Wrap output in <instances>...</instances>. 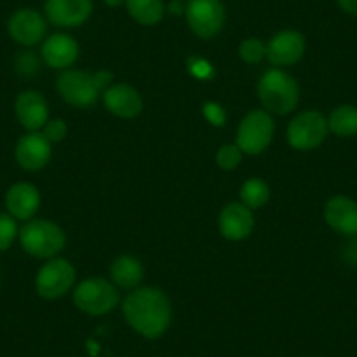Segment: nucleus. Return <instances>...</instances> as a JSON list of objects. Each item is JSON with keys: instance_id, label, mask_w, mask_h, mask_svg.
I'll return each mask as SVG.
<instances>
[{"instance_id": "obj_31", "label": "nucleus", "mask_w": 357, "mask_h": 357, "mask_svg": "<svg viewBox=\"0 0 357 357\" xmlns=\"http://www.w3.org/2000/svg\"><path fill=\"white\" fill-rule=\"evenodd\" d=\"M338 6L347 15L357 16V0H338Z\"/></svg>"}, {"instance_id": "obj_33", "label": "nucleus", "mask_w": 357, "mask_h": 357, "mask_svg": "<svg viewBox=\"0 0 357 357\" xmlns=\"http://www.w3.org/2000/svg\"><path fill=\"white\" fill-rule=\"evenodd\" d=\"M347 252L350 254V257H352L354 261H357V240L354 243H350L349 250H347Z\"/></svg>"}, {"instance_id": "obj_23", "label": "nucleus", "mask_w": 357, "mask_h": 357, "mask_svg": "<svg viewBox=\"0 0 357 357\" xmlns=\"http://www.w3.org/2000/svg\"><path fill=\"white\" fill-rule=\"evenodd\" d=\"M268 200H270V186L264 183L263 178H247L242 188H240V204L249 207L250 211L264 207Z\"/></svg>"}, {"instance_id": "obj_13", "label": "nucleus", "mask_w": 357, "mask_h": 357, "mask_svg": "<svg viewBox=\"0 0 357 357\" xmlns=\"http://www.w3.org/2000/svg\"><path fill=\"white\" fill-rule=\"evenodd\" d=\"M15 112L20 125L29 132H39L50 121V107L46 98L36 89H25L16 97Z\"/></svg>"}, {"instance_id": "obj_20", "label": "nucleus", "mask_w": 357, "mask_h": 357, "mask_svg": "<svg viewBox=\"0 0 357 357\" xmlns=\"http://www.w3.org/2000/svg\"><path fill=\"white\" fill-rule=\"evenodd\" d=\"M109 275H111V282L118 289L133 291L142 282L144 266L137 257L123 254L112 261L111 268H109Z\"/></svg>"}, {"instance_id": "obj_32", "label": "nucleus", "mask_w": 357, "mask_h": 357, "mask_svg": "<svg viewBox=\"0 0 357 357\" xmlns=\"http://www.w3.org/2000/svg\"><path fill=\"white\" fill-rule=\"evenodd\" d=\"M168 11L172 13V15H186V8H184L183 6V2H181V0H172L170 4H168Z\"/></svg>"}, {"instance_id": "obj_16", "label": "nucleus", "mask_w": 357, "mask_h": 357, "mask_svg": "<svg viewBox=\"0 0 357 357\" xmlns=\"http://www.w3.org/2000/svg\"><path fill=\"white\" fill-rule=\"evenodd\" d=\"M324 219L329 228L340 235H357V202L345 195L329 198L324 207Z\"/></svg>"}, {"instance_id": "obj_22", "label": "nucleus", "mask_w": 357, "mask_h": 357, "mask_svg": "<svg viewBox=\"0 0 357 357\" xmlns=\"http://www.w3.org/2000/svg\"><path fill=\"white\" fill-rule=\"evenodd\" d=\"M328 128L329 132L335 133L336 137H347L357 135V107L356 105H338L331 111L328 116Z\"/></svg>"}, {"instance_id": "obj_25", "label": "nucleus", "mask_w": 357, "mask_h": 357, "mask_svg": "<svg viewBox=\"0 0 357 357\" xmlns=\"http://www.w3.org/2000/svg\"><path fill=\"white\" fill-rule=\"evenodd\" d=\"M238 54L245 63H259L266 56V44L256 37H250L240 44Z\"/></svg>"}, {"instance_id": "obj_14", "label": "nucleus", "mask_w": 357, "mask_h": 357, "mask_svg": "<svg viewBox=\"0 0 357 357\" xmlns=\"http://www.w3.org/2000/svg\"><path fill=\"white\" fill-rule=\"evenodd\" d=\"M46 20L33 9H20L9 18L8 32L22 46H36L46 37Z\"/></svg>"}, {"instance_id": "obj_26", "label": "nucleus", "mask_w": 357, "mask_h": 357, "mask_svg": "<svg viewBox=\"0 0 357 357\" xmlns=\"http://www.w3.org/2000/svg\"><path fill=\"white\" fill-rule=\"evenodd\" d=\"M18 231L20 228L16 225V219L0 212V252H4L13 245V242L18 238Z\"/></svg>"}, {"instance_id": "obj_6", "label": "nucleus", "mask_w": 357, "mask_h": 357, "mask_svg": "<svg viewBox=\"0 0 357 357\" xmlns=\"http://www.w3.org/2000/svg\"><path fill=\"white\" fill-rule=\"evenodd\" d=\"M328 118L319 111H303L291 119L287 126V142L296 151H312L321 146L328 137Z\"/></svg>"}, {"instance_id": "obj_28", "label": "nucleus", "mask_w": 357, "mask_h": 357, "mask_svg": "<svg viewBox=\"0 0 357 357\" xmlns=\"http://www.w3.org/2000/svg\"><path fill=\"white\" fill-rule=\"evenodd\" d=\"M16 70L22 75H33L39 70V58L32 51L18 54V58H16Z\"/></svg>"}, {"instance_id": "obj_15", "label": "nucleus", "mask_w": 357, "mask_h": 357, "mask_svg": "<svg viewBox=\"0 0 357 357\" xmlns=\"http://www.w3.org/2000/svg\"><path fill=\"white\" fill-rule=\"evenodd\" d=\"M102 100H104L105 109L111 114L123 119L137 118L144 109V102L139 91L133 86L125 84V82L109 86L102 93Z\"/></svg>"}, {"instance_id": "obj_17", "label": "nucleus", "mask_w": 357, "mask_h": 357, "mask_svg": "<svg viewBox=\"0 0 357 357\" xmlns=\"http://www.w3.org/2000/svg\"><path fill=\"white\" fill-rule=\"evenodd\" d=\"M254 229V214L240 202L228 204L219 214V231L226 240H245Z\"/></svg>"}, {"instance_id": "obj_34", "label": "nucleus", "mask_w": 357, "mask_h": 357, "mask_svg": "<svg viewBox=\"0 0 357 357\" xmlns=\"http://www.w3.org/2000/svg\"><path fill=\"white\" fill-rule=\"evenodd\" d=\"M104 2L109 6V8H119L121 4H125L126 0H104Z\"/></svg>"}, {"instance_id": "obj_2", "label": "nucleus", "mask_w": 357, "mask_h": 357, "mask_svg": "<svg viewBox=\"0 0 357 357\" xmlns=\"http://www.w3.org/2000/svg\"><path fill=\"white\" fill-rule=\"evenodd\" d=\"M257 97L264 111L270 114L286 116L296 109L300 102V86L296 79L282 68L264 72L257 82Z\"/></svg>"}, {"instance_id": "obj_24", "label": "nucleus", "mask_w": 357, "mask_h": 357, "mask_svg": "<svg viewBox=\"0 0 357 357\" xmlns=\"http://www.w3.org/2000/svg\"><path fill=\"white\" fill-rule=\"evenodd\" d=\"M242 151L238 149L236 144H226L221 146L215 153V165L221 170H235L240 163H242Z\"/></svg>"}, {"instance_id": "obj_7", "label": "nucleus", "mask_w": 357, "mask_h": 357, "mask_svg": "<svg viewBox=\"0 0 357 357\" xmlns=\"http://www.w3.org/2000/svg\"><path fill=\"white\" fill-rule=\"evenodd\" d=\"M75 286V268L70 261L47 259L36 275V291L44 300H58Z\"/></svg>"}, {"instance_id": "obj_1", "label": "nucleus", "mask_w": 357, "mask_h": 357, "mask_svg": "<svg viewBox=\"0 0 357 357\" xmlns=\"http://www.w3.org/2000/svg\"><path fill=\"white\" fill-rule=\"evenodd\" d=\"M123 315L130 328L147 340H158L172 322V303L158 287H137L123 300Z\"/></svg>"}, {"instance_id": "obj_3", "label": "nucleus", "mask_w": 357, "mask_h": 357, "mask_svg": "<svg viewBox=\"0 0 357 357\" xmlns=\"http://www.w3.org/2000/svg\"><path fill=\"white\" fill-rule=\"evenodd\" d=\"M22 249L37 259H53L65 249V231L47 219H30L18 231Z\"/></svg>"}, {"instance_id": "obj_21", "label": "nucleus", "mask_w": 357, "mask_h": 357, "mask_svg": "<svg viewBox=\"0 0 357 357\" xmlns=\"http://www.w3.org/2000/svg\"><path fill=\"white\" fill-rule=\"evenodd\" d=\"M125 4L130 16L139 25L153 26L160 23L165 16L163 0H126Z\"/></svg>"}, {"instance_id": "obj_11", "label": "nucleus", "mask_w": 357, "mask_h": 357, "mask_svg": "<svg viewBox=\"0 0 357 357\" xmlns=\"http://www.w3.org/2000/svg\"><path fill=\"white\" fill-rule=\"evenodd\" d=\"M305 47H307V43H305L303 33L298 30H282L275 33L272 40L266 44V58L277 68L291 67L303 58Z\"/></svg>"}, {"instance_id": "obj_18", "label": "nucleus", "mask_w": 357, "mask_h": 357, "mask_svg": "<svg viewBox=\"0 0 357 357\" xmlns=\"http://www.w3.org/2000/svg\"><path fill=\"white\" fill-rule=\"evenodd\" d=\"M40 207V193L33 184L16 183L6 193V208L16 221H30Z\"/></svg>"}, {"instance_id": "obj_10", "label": "nucleus", "mask_w": 357, "mask_h": 357, "mask_svg": "<svg viewBox=\"0 0 357 357\" xmlns=\"http://www.w3.org/2000/svg\"><path fill=\"white\" fill-rule=\"evenodd\" d=\"M53 144L43 135V132H29L16 142L15 158L23 170H43L51 160Z\"/></svg>"}, {"instance_id": "obj_8", "label": "nucleus", "mask_w": 357, "mask_h": 357, "mask_svg": "<svg viewBox=\"0 0 357 357\" xmlns=\"http://www.w3.org/2000/svg\"><path fill=\"white\" fill-rule=\"evenodd\" d=\"M56 89L68 105L77 109L91 107L102 97L100 89L95 84L93 74L77 68H67L61 72L56 79Z\"/></svg>"}, {"instance_id": "obj_9", "label": "nucleus", "mask_w": 357, "mask_h": 357, "mask_svg": "<svg viewBox=\"0 0 357 357\" xmlns=\"http://www.w3.org/2000/svg\"><path fill=\"white\" fill-rule=\"evenodd\" d=\"M186 20L191 32L200 39H212L225 25V6L221 0H190Z\"/></svg>"}, {"instance_id": "obj_4", "label": "nucleus", "mask_w": 357, "mask_h": 357, "mask_svg": "<svg viewBox=\"0 0 357 357\" xmlns=\"http://www.w3.org/2000/svg\"><path fill=\"white\" fill-rule=\"evenodd\" d=\"M74 305L81 312L93 317L109 314L119 305V289L104 277H88L74 287Z\"/></svg>"}, {"instance_id": "obj_30", "label": "nucleus", "mask_w": 357, "mask_h": 357, "mask_svg": "<svg viewBox=\"0 0 357 357\" xmlns=\"http://www.w3.org/2000/svg\"><path fill=\"white\" fill-rule=\"evenodd\" d=\"M93 79H95V84H97V88L100 89V93H104L109 86H112V79H114V75H112V72L104 70V68H102V70L95 72Z\"/></svg>"}, {"instance_id": "obj_19", "label": "nucleus", "mask_w": 357, "mask_h": 357, "mask_svg": "<svg viewBox=\"0 0 357 357\" xmlns=\"http://www.w3.org/2000/svg\"><path fill=\"white\" fill-rule=\"evenodd\" d=\"M40 56L47 67L56 68V70H67L77 60L79 46L74 37L67 36V33H53L44 40Z\"/></svg>"}, {"instance_id": "obj_27", "label": "nucleus", "mask_w": 357, "mask_h": 357, "mask_svg": "<svg viewBox=\"0 0 357 357\" xmlns=\"http://www.w3.org/2000/svg\"><path fill=\"white\" fill-rule=\"evenodd\" d=\"M67 132H68L67 123H65L63 119H58V118L50 119L43 128V135L46 137L51 144L61 142V140L67 137Z\"/></svg>"}, {"instance_id": "obj_5", "label": "nucleus", "mask_w": 357, "mask_h": 357, "mask_svg": "<svg viewBox=\"0 0 357 357\" xmlns=\"http://www.w3.org/2000/svg\"><path fill=\"white\" fill-rule=\"evenodd\" d=\"M273 133H275V123L272 114L264 109H256L240 121L236 130V146L243 154L256 156L272 144Z\"/></svg>"}, {"instance_id": "obj_12", "label": "nucleus", "mask_w": 357, "mask_h": 357, "mask_svg": "<svg viewBox=\"0 0 357 357\" xmlns=\"http://www.w3.org/2000/svg\"><path fill=\"white\" fill-rule=\"evenodd\" d=\"M46 18L54 26L74 29L82 25L93 13L91 0H46Z\"/></svg>"}, {"instance_id": "obj_29", "label": "nucleus", "mask_w": 357, "mask_h": 357, "mask_svg": "<svg viewBox=\"0 0 357 357\" xmlns=\"http://www.w3.org/2000/svg\"><path fill=\"white\" fill-rule=\"evenodd\" d=\"M204 116L205 119L214 126H222L226 123L225 109L219 104H215V102H207V104H204Z\"/></svg>"}]
</instances>
